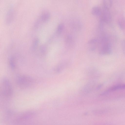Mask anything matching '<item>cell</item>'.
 I'll list each match as a JSON object with an SVG mask.
<instances>
[{
    "mask_svg": "<svg viewBox=\"0 0 125 125\" xmlns=\"http://www.w3.org/2000/svg\"><path fill=\"white\" fill-rule=\"evenodd\" d=\"M65 64L63 63H61L58 66L56 69V71L60 72L63 69L64 67Z\"/></svg>",
    "mask_w": 125,
    "mask_h": 125,
    "instance_id": "e0dca14e",
    "label": "cell"
},
{
    "mask_svg": "<svg viewBox=\"0 0 125 125\" xmlns=\"http://www.w3.org/2000/svg\"><path fill=\"white\" fill-rule=\"evenodd\" d=\"M15 17V13L13 9H10L7 12L5 18L6 24L9 25L12 23Z\"/></svg>",
    "mask_w": 125,
    "mask_h": 125,
    "instance_id": "52a82bcc",
    "label": "cell"
},
{
    "mask_svg": "<svg viewBox=\"0 0 125 125\" xmlns=\"http://www.w3.org/2000/svg\"><path fill=\"white\" fill-rule=\"evenodd\" d=\"M121 46L123 54L125 55V40H123L121 42Z\"/></svg>",
    "mask_w": 125,
    "mask_h": 125,
    "instance_id": "ac0fdd59",
    "label": "cell"
},
{
    "mask_svg": "<svg viewBox=\"0 0 125 125\" xmlns=\"http://www.w3.org/2000/svg\"><path fill=\"white\" fill-rule=\"evenodd\" d=\"M117 24L121 30L125 29V18L123 17L119 18L117 21Z\"/></svg>",
    "mask_w": 125,
    "mask_h": 125,
    "instance_id": "30bf717a",
    "label": "cell"
},
{
    "mask_svg": "<svg viewBox=\"0 0 125 125\" xmlns=\"http://www.w3.org/2000/svg\"><path fill=\"white\" fill-rule=\"evenodd\" d=\"M51 14L49 12L47 11L43 12L40 14L35 22L34 27H37L41 24L46 22L49 20Z\"/></svg>",
    "mask_w": 125,
    "mask_h": 125,
    "instance_id": "277c9868",
    "label": "cell"
},
{
    "mask_svg": "<svg viewBox=\"0 0 125 125\" xmlns=\"http://www.w3.org/2000/svg\"><path fill=\"white\" fill-rule=\"evenodd\" d=\"M16 82L18 86L21 88H25L32 86L34 82V80L32 78L23 76L18 77Z\"/></svg>",
    "mask_w": 125,
    "mask_h": 125,
    "instance_id": "7a4b0ae2",
    "label": "cell"
},
{
    "mask_svg": "<svg viewBox=\"0 0 125 125\" xmlns=\"http://www.w3.org/2000/svg\"><path fill=\"white\" fill-rule=\"evenodd\" d=\"M125 89V84L118 85L113 86L110 88L106 92H108L111 91L122 89Z\"/></svg>",
    "mask_w": 125,
    "mask_h": 125,
    "instance_id": "8fae6325",
    "label": "cell"
},
{
    "mask_svg": "<svg viewBox=\"0 0 125 125\" xmlns=\"http://www.w3.org/2000/svg\"><path fill=\"white\" fill-rule=\"evenodd\" d=\"M35 115L32 112H27L21 114L15 119V121L17 123L25 122L32 119Z\"/></svg>",
    "mask_w": 125,
    "mask_h": 125,
    "instance_id": "5b68a950",
    "label": "cell"
},
{
    "mask_svg": "<svg viewBox=\"0 0 125 125\" xmlns=\"http://www.w3.org/2000/svg\"><path fill=\"white\" fill-rule=\"evenodd\" d=\"M64 28V26L63 24H60L57 28L56 33L57 34H60L63 31Z\"/></svg>",
    "mask_w": 125,
    "mask_h": 125,
    "instance_id": "9a60e30c",
    "label": "cell"
},
{
    "mask_svg": "<svg viewBox=\"0 0 125 125\" xmlns=\"http://www.w3.org/2000/svg\"><path fill=\"white\" fill-rule=\"evenodd\" d=\"M9 63L12 69H14L15 67V64L14 59L13 57H12L10 58Z\"/></svg>",
    "mask_w": 125,
    "mask_h": 125,
    "instance_id": "2e32d148",
    "label": "cell"
},
{
    "mask_svg": "<svg viewBox=\"0 0 125 125\" xmlns=\"http://www.w3.org/2000/svg\"><path fill=\"white\" fill-rule=\"evenodd\" d=\"M103 4L105 8L109 9L112 5V0H103Z\"/></svg>",
    "mask_w": 125,
    "mask_h": 125,
    "instance_id": "4fadbf2b",
    "label": "cell"
},
{
    "mask_svg": "<svg viewBox=\"0 0 125 125\" xmlns=\"http://www.w3.org/2000/svg\"><path fill=\"white\" fill-rule=\"evenodd\" d=\"M88 44L90 50L93 51L96 49L99 45V42L96 39H93L90 40L88 42Z\"/></svg>",
    "mask_w": 125,
    "mask_h": 125,
    "instance_id": "ba28073f",
    "label": "cell"
},
{
    "mask_svg": "<svg viewBox=\"0 0 125 125\" xmlns=\"http://www.w3.org/2000/svg\"><path fill=\"white\" fill-rule=\"evenodd\" d=\"M100 45L99 53L102 55H108L111 54L112 49L111 43L109 42L99 43Z\"/></svg>",
    "mask_w": 125,
    "mask_h": 125,
    "instance_id": "3957f363",
    "label": "cell"
},
{
    "mask_svg": "<svg viewBox=\"0 0 125 125\" xmlns=\"http://www.w3.org/2000/svg\"><path fill=\"white\" fill-rule=\"evenodd\" d=\"M38 42L39 40L38 39H37L35 40L33 43V48H34V49L37 46L38 44Z\"/></svg>",
    "mask_w": 125,
    "mask_h": 125,
    "instance_id": "d6986e66",
    "label": "cell"
},
{
    "mask_svg": "<svg viewBox=\"0 0 125 125\" xmlns=\"http://www.w3.org/2000/svg\"><path fill=\"white\" fill-rule=\"evenodd\" d=\"M1 88V93L4 96L9 97L12 96L13 94L12 87L8 79L4 78L2 80Z\"/></svg>",
    "mask_w": 125,
    "mask_h": 125,
    "instance_id": "6da1fadb",
    "label": "cell"
},
{
    "mask_svg": "<svg viewBox=\"0 0 125 125\" xmlns=\"http://www.w3.org/2000/svg\"><path fill=\"white\" fill-rule=\"evenodd\" d=\"M66 44L68 47H71L73 45V40L72 37L70 35L67 36L66 40Z\"/></svg>",
    "mask_w": 125,
    "mask_h": 125,
    "instance_id": "5bb4252c",
    "label": "cell"
},
{
    "mask_svg": "<svg viewBox=\"0 0 125 125\" xmlns=\"http://www.w3.org/2000/svg\"><path fill=\"white\" fill-rule=\"evenodd\" d=\"M71 25L72 27L73 28L79 30L81 27V24L78 21L75 20L71 22Z\"/></svg>",
    "mask_w": 125,
    "mask_h": 125,
    "instance_id": "7c38bea8",
    "label": "cell"
},
{
    "mask_svg": "<svg viewBox=\"0 0 125 125\" xmlns=\"http://www.w3.org/2000/svg\"><path fill=\"white\" fill-rule=\"evenodd\" d=\"M91 12L93 15L99 17L102 16V10L100 7L98 6H95L93 7L92 8Z\"/></svg>",
    "mask_w": 125,
    "mask_h": 125,
    "instance_id": "9c48e42d",
    "label": "cell"
},
{
    "mask_svg": "<svg viewBox=\"0 0 125 125\" xmlns=\"http://www.w3.org/2000/svg\"><path fill=\"white\" fill-rule=\"evenodd\" d=\"M109 9L104 7H103L100 19L108 24L111 23L112 20L111 14Z\"/></svg>",
    "mask_w": 125,
    "mask_h": 125,
    "instance_id": "8992f818",
    "label": "cell"
}]
</instances>
